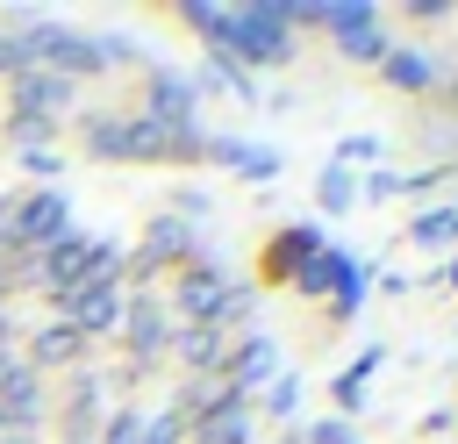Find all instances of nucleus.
<instances>
[{"instance_id": "nucleus-26", "label": "nucleus", "mask_w": 458, "mask_h": 444, "mask_svg": "<svg viewBox=\"0 0 458 444\" xmlns=\"http://www.w3.org/2000/svg\"><path fill=\"white\" fill-rule=\"evenodd\" d=\"M21 64H29V50H21V36H7V29H0V72H21Z\"/></svg>"}, {"instance_id": "nucleus-19", "label": "nucleus", "mask_w": 458, "mask_h": 444, "mask_svg": "<svg viewBox=\"0 0 458 444\" xmlns=\"http://www.w3.org/2000/svg\"><path fill=\"white\" fill-rule=\"evenodd\" d=\"M358 294H365V265L351 258V265H344V279H336V315H351V308H358Z\"/></svg>"}, {"instance_id": "nucleus-3", "label": "nucleus", "mask_w": 458, "mask_h": 444, "mask_svg": "<svg viewBox=\"0 0 458 444\" xmlns=\"http://www.w3.org/2000/svg\"><path fill=\"white\" fill-rule=\"evenodd\" d=\"M86 258H93V243H79V236H57V243L43 251V279L57 286V301H64L72 286H86Z\"/></svg>"}, {"instance_id": "nucleus-5", "label": "nucleus", "mask_w": 458, "mask_h": 444, "mask_svg": "<svg viewBox=\"0 0 458 444\" xmlns=\"http://www.w3.org/2000/svg\"><path fill=\"white\" fill-rule=\"evenodd\" d=\"M14 100H21V122H29V115H50V107L72 100V79H57V72H21V79H14Z\"/></svg>"}, {"instance_id": "nucleus-22", "label": "nucleus", "mask_w": 458, "mask_h": 444, "mask_svg": "<svg viewBox=\"0 0 458 444\" xmlns=\"http://www.w3.org/2000/svg\"><path fill=\"white\" fill-rule=\"evenodd\" d=\"M72 344H79V337H72V329H43V337H36V358H64V351H72Z\"/></svg>"}, {"instance_id": "nucleus-23", "label": "nucleus", "mask_w": 458, "mask_h": 444, "mask_svg": "<svg viewBox=\"0 0 458 444\" xmlns=\"http://www.w3.org/2000/svg\"><path fill=\"white\" fill-rule=\"evenodd\" d=\"M293 401H301V380H293V372L272 380V415H293Z\"/></svg>"}, {"instance_id": "nucleus-28", "label": "nucleus", "mask_w": 458, "mask_h": 444, "mask_svg": "<svg viewBox=\"0 0 458 444\" xmlns=\"http://www.w3.org/2000/svg\"><path fill=\"white\" fill-rule=\"evenodd\" d=\"M315 444H358V437H351L344 423H322V430H315Z\"/></svg>"}, {"instance_id": "nucleus-18", "label": "nucleus", "mask_w": 458, "mask_h": 444, "mask_svg": "<svg viewBox=\"0 0 458 444\" xmlns=\"http://www.w3.org/2000/svg\"><path fill=\"white\" fill-rule=\"evenodd\" d=\"M344 43V57H386V43H379V21L372 29H351V36H336Z\"/></svg>"}, {"instance_id": "nucleus-6", "label": "nucleus", "mask_w": 458, "mask_h": 444, "mask_svg": "<svg viewBox=\"0 0 458 444\" xmlns=\"http://www.w3.org/2000/svg\"><path fill=\"white\" fill-rule=\"evenodd\" d=\"M222 294H229V286H222V272H186V279H179V315L215 329V308H222Z\"/></svg>"}, {"instance_id": "nucleus-7", "label": "nucleus", "mask_w": 458, "mask_h": 444, "mask_svg": "<svg viewBox=\"0 0 458 444\" xmlns=\"http://www.w3.org/2000/svg\"><path fill=\"white\" fill-rule=\"evenodd\" d=\"M272 365H279V351H272L265 337H250V344L236 351V365H229V387H258V380H272Z\"/></svg>"}, {"instance_id": "nucleus-14", "label": "nucleus", "mask_w": 458, "mask_h": 444, "mask_svg": "<svg viewBox=\"0 0 458 444\" xmlns=\"http://www.w3.org/2000/svg\"><path fill=\"white\" fill-rule=\"evenodd\" d=\"M372 365H379V351H365V358L336 380V408H358V401H365V372H372Z\"/></svg>"}, {"instance_id": "nucleus-20", "label": "nucleus", "mask_w": 458, "mask_h": 444, "mask_svg": "<svg viewBox=\"0 0 458 444\" xmlns=\"http://www.w3.org/2000/svg\"><path fill=\"white\" fill-rule=\"evenodd\" d=\"M351 158L372 165V158H379V136H344V143H336V165H351Z\"/></svg>"}, {"instance_id": "nucleus-10", "label": "nucleus", "mask_w": 458, "mask_h": 444, "mask_svg": "<svg viewBox=\"0 0 458 444\" xmlns=\"http://www.w3.org/2000/svg\"><path fill=\"white\" fill-rule=\"evenodd\" d=\"M386 86L422 93V86H429V57H415V50H386Z\"/></svg>"}, {"instance_id": "nucleus-27", "label": "nucleus", "mask_w": 458, "mask_h": 444, "mask_svg": "<svg viewBox=\"0 0 458 444\" xmlns=\"http://www.w3.org/2000/svg\"><path fill=\"white\" fill-rule=\"evenodd\" d=\"M136 344H143V351L157 344V315H150V308H136Z\"/></svg>"}, {"instance_id": "nucleus-13", "label": "nucleus", "mask_w": 458, "mask_h": 444, "mask_svg": "<svg viewBox=\"0 0 458 444\" xmlns=\"http://www.w3.org/2000/svg\"><path fill=\"white\" fill-rule=\"evenodd\" d=\"M315 193H322V208H329V215H344V208H351V201H358V186H351V172H344V165H329V172H322V186H315Z\"/></svg>"}, {"instance_id": "nucleus-15", "label": "nucleus", "mask_w": 458, "mask_h": 444, "mask_svg": "<svg viewBox=\"0 0 458 444\" xmlns=\"http://www.w3.org/2000/svg\"><path fill=\"white\" fill-rule=\"evenodd\" d=\"M179 243H186V222H172V215H157V222H150V251H143V258L157 265V258H165V251H179Z\"/></svg>"}, {"instance_id": "nucleus-21", "label": "nucleus", "mask_w": 458, "mask_h": 444, "mask_svg": "<svg viewBox=\"0 0 458 444\" xmlns=\"http://www.w3.org/2000/svg\"><path fill=\"white\" fill-rule=\"evenodd\" d=\"M93 150L100 158H122V122H93Z\"/></svg>"}, {"instance_id": "nucleus-8", "label": "nucleus", "mask_w": 458, "mask_h": 444, "mask_svg": "<svg viewBox=\"0 0 458 444\" xmlns=\"http://www.w3.org/2000/svg\"><path fill=\"white\" fill-rule=\"evenodd\" d=\"M322 243H315V229H286L279 243H272V279H286V272H301L308 258H315Z\"/></svg>"}, {"instance_id": "nucleus-12", "label": "nucleus", "mask_w": 458, "mask_h": 444, "mask_svg": "<svg viewBox=\"0 0 458 444\" xmlns=\"http://www.w3.org/2000/svg\"><path fill=\"white\" fill-rule=\"evenodd\" d=\"M200 79H208L215 93H229V100H258V86H250V72H243V64H229V57H215V64H208Z\"/></svg>"}, {"instance_id": "nucleus-1", "label": "nucleus", "mask_w": 458, "mask_h": 444, "mask_svg": "<svg viewBox=\"0 0 458 444\" xmlns=\"http://www.w3.org/2000/svg\"><path fill=\"white\" fill-rule=\"evenodd\" d=\"M208 43L229 50V57H250V64H286V57H293V21H286V7H272V0H258V7H222L215 29H208Z\"/></svg>"}, {"instance_id": "nucleus-24", "label": "nucleus", "mask_w": 458, "mask_h": 444, "mask_svg": "<svg viewBox=\"0 0 458 444\" xmlns=\"http://www.w3.org/2000/svg\"><path fill=\"white\" fill-rule=\"evenodd\" d=\"M236 172H250V179H272V172H279V158H272V150H258V143H250V158H243V165H236Z\"/></svg>"}, {"instance_id": "nucleus-4", "label": "nucleus", "mask_w": 458, "mask_h": 444, "mask_svg": "<svg viewBox=\"0 0 458 444\" xmlns=\"http://www.w3.org/2000/svg\"><path fill=\"white\" fill-rule=\"evenodd\" d=\"M64 315H72L79 329H114V322H122V294H114V286H72V294H64Z\"/></svg>"}, {"instance_id": "nucleus-25", "label": "nucleus", "mask_w": 458, "mask_h": 444, "mask_svg": "<svg viewBox=\"0 0 458 444\" xmlns=\"http://www.w3.org/2000/svg\"><path fill=\"white\" fill-rule=\"evenodd\" d=\"M107 444H143V423H136V415H114V423H107Z\"/></svg>"}, {"instance_id": "nucleus-11", "label": "nucleus", "mask_w": 458, "mask_h": 444, "mask_svg": "<svg viewBox=\"0 0 458 444\" xmlns=\"http://www.w3.org/2000/svg\"><path fill=\"white\" fill-rule=\"evenodd\" d=\"M200 444H250V415L243 408H215L200 423Z\"/></svg>"}, {"instance_id": "nucleus-17", "label": "nucleus", "mask_w": 458, "mask_h": 444, "mask_svg": "<svg viewBox=\"0 0 458 444\" xmlns=\"http://www.w3.org/2000/svg\"><path fill=\"white\" fill-rule=\"evenodd\" d=\"M215 337H222V329H208V322H193V329L179 337V358H186V365H200V358H215Z\"/></svg>"}, {"instance_id": "nucleus-16", "label": "nucleus", "mask_w": 458, "mask_h": 444, "mask_svg": "<svg viewBox=\"0 0 458 444\" xmlns=\"http://www.w3.org/2000/svg\"><path fill=\"white\" fill-rule=\"evenodd\" d=\"M444 236H458V208H437L415 222V243H444Z\"/></svg>"}, {"instance_id": "nucleus-29", "label": "nucleus", "mask_w": 458, "mask_h": 444, "mask_svg": "<svg viewBox=\"0 0 458 444\" xmlns=\"http://www.w3.org/2000/svg\"><path fill=\"white\" fill-rule=\"evenodd\" d=\"M451 279H458V265H451Z\"/></svg>"}, {"instance_id": "nucleus-2", "label": "nucleus", "mask_w": 458, "mask_h": 444, "mask_svg": "<svg viewBox=\"0 0 458 444\" xmlns=\"http://www.w3.org/2000/svg\"><path fill=\"white\" fill-rule=\"evenodd\" d=\"M150 122L172 129V136H186V129H193V79H172V72H165V79L150 86Z\"/></svg>"}, {"instance_id": "nucleus-9", "label": "nucleus", "mask_w": 458, "mask_h": 444, "mask_svg": "<svg viewBox=\"0 0 458 444\" xmlns=\"http://www.w3.org/2000/svg\"><path fill=\"white\" fill-rule=\"evenodd\" d=\"M344 265H351L344 251H315V258L293 272V286H301V294H322V286H336V279H344Z\"/></svg>"}]
</instances>
